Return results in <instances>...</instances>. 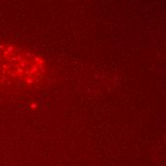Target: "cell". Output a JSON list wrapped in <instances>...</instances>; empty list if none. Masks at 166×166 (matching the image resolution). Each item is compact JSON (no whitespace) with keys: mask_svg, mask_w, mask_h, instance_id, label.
I'll return each instance as SVG.
<instances>
[{"mask_svg":"<svg viewBox=\"0 0 166 166\" xmlns=\"http://www.w3.org/2000/svg\"><path fill=\"white\" fill-rule=\"evenodd\" d=\"M47 75L46 61L18 46L0 42V91L30 89Z\"/></svg>","mask_w":166,"mask_h":166,"instance_id":"cell-1","label":"cell"}]
</instances>
